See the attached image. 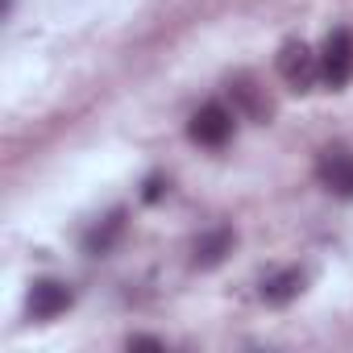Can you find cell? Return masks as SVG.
I'll return each instance as SVG.
<instances>
[{
	"label": "cell",
	"mask_w": 353,
	"mask_h": 353,
	"mask_svg": "<svg viewBox=\"0 0 353 353\" xmlns=\"http://www.w3.org/2000/svg\"><path fill=\"white\" fill-rule=\"evenodd\" d=\"M233 117H237V108H229V104H221V100H208V104H200V108L192 112V121H188V137H192L196 145L221 150V145L233 141V129H237Z\"/></svg>",
	"instance_id": "6da1fadb"
},
{
	"label": "cell",
	"mask_w": 353,
	"mask_h": 353,
	"mask_svg": "<svg viewBox=\"0 0 353 353\" xmlns=\"http://www.w3.org/2000/svg\"><path fill=\"white\" fill-rule=\"evenodd\" d=\"M316 179L336 200H353V150L349 145H324L316 154Z\"/></svg>",
	"instance_id": "7a4b0ae2"
},
{
	"label": "cell",
	"mask_w": 353,
	"mask_h": 353,
	"mask_svg": "<svg viewBox=\"0 0 353 353\" xmlns=\"http://www.w3.org/2000/svg\"><path fill=\"white\" fill-rule=\"evenodd\" d=\"M274 63H279V75L291 92H312L320 79V54H312L307 42H287Z\"/></svg>",
	"instance_id": "3957f363"
},
{
	"label": "cell",
	"mask_w": 353,
	"mask_h": 353,
	"mask_svg": "<svg viewBox=\"0 0 353 353\" xmlns=\"http://www.w3.org/2000/svg\"><path fill=\"white\" fill-rule=\"evenodd\" d=\"M320 79L328 88H345L353 79V34L349 30H332L320 54Z\"/></svg>",
	"instance_id": "277c9868"
},
{
	"label": "cell",
	"mask_w": 353,
	"mask_h": 353,
	"mask_svg": "<svg viewBox=\"0 0 353 353\" xmlns=\"http://www.w3.org/2000/svg\"><path fill=\"white\" fill-rule=\"evenodd\" d=\"M229 96H233L237 117H245V121H254V125H266V121L274 117V104H270L266 88H262L254 75H245V71L229 79Z\"/></svg>",
	"instance_id": "5b68a950"
},
{
	"label": "cell",
	"mask_w": 353,
	"mask_h": 353,
	"mask_svg": "<svg viewBox=\"0 0 353 353\" xmlns=\"http://www.w3.org/2000/svg\"><path fill=\"white\" fill-rule=\"evenodd\" d=\"M71 303H75V291H71L67 283H59V279H38V283L30 287V299H26L30 320H54V316H63Z\"/></svg>",
	"instance_id": "8992f818"
},
{
	"label": "cell",
	"mask_w": 353,
	"mask_h": 353,
	"mask_svg": "<svg viewBox=\"0 0 353 353\" xmlns=\"http://www.w3.org/2000/svg\"><path fill=\"white\" fill-rule=\"evenodd\" d=\"M233 245H237V233H233L229 225H216V229H208V233L196 237V245H192V266H196V270H216V266L233 254Z\"/></svg>",
	"instance_id": "52a82bcc"
},
{
	"label": "cell",
	"mask_w": 353,
	"mask_h": 353,
	"mask_svg": "<svg viewBox=\"0 0 353 353\" xmlns=\"http://www.w3.org/2000/svg\"><path fill=\"white\" fill-rule=\"evenodd\" d=\"M125 225H129V212L125 208H112L104 221H96L88 233H83V254L88 258H104L117 250V241L125 237Z\"/></svg>",
	"instance_id": "ba28073f"
},
{
	"label": "cell",
	"mask_w": 353,
	"mask_h": 353,
	"mask_svg": "<svg viewBox=\"0 0 353 353\" xmlns=\"http://www.w3.org/2000/svg\"><path fill=\"white\" fill-rule=\"evenodd\" d=\"M303 283H307V274H303L299 266H283V270H270V274L262 279L258 295H262L266 307H287L291 299H299Z\"/></svg>",
	"instance_id": "9c48e42d"
},
{
	"label": "cell",
	"mask_w": 353,
	"mask_h": 353,
	"mask_svg": "<svg viewBox=\"0 0 353 353\" xmlns=\"http://www.w3.org/2000/svg\"><path fill=\"white\" fill-rule=\"evenodd\" d=\"M125 345H129V349H162V341H158V336H129Z\"/></svg>",
	"instance_id": "30bf717a"
},
{
	"label": "cell",
	"mask_w": 353,
	"mask_h": 353,
	"mask_svg": "<svg viewBox=\"0 0 353 353\" xmlns=\"http://www.w3.org/2000/svg\"><path fill=\"white\" fill-rule=\"evenodd\" d=\"M141 196H145L150 204H154V200L162 196V179H158V174H154V179H145V192H141Z\"/></svg>",
	"instance_id": "8fae6325"
}]
</instances>
